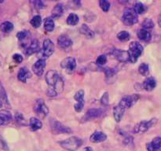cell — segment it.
Wrapping results in <instances>:
<instances>
[{
    "instance_id": "obj_1",
    "label": "cell",
    "mask_w": 161,
    "mask_h": 151,
    "mask_svg": "<svg viewBox=\"0 0 161 151\" xmlns=\"http://www.w3.org/2000/svg\"><path fill=\"white\" fill-rule=\"evenodd\" d=\"M138 98L139 96L138 94H132V95L125 96L121 99L120 102L114 107L113 109V115L116 122H119L121 120L126 110L131 107Z\"/></svg>"
},
{
    "instance_id": "obj_2",
    "label": "cell",
    "mask_w": 161,
    "mask_h": 151,
    "mask_svg": "<svg viewBox=\"0 0 161 151\" xmlns=\"http://www.w3.org/2000/svg\"><path fill=\"white\" fill-rule=\"evenodd\" d=\"M46 82L50 88L60 94L64 90V80L57 71L50 70L46 74Z\"/></svg>"
},
{
    "instance_id": "obj_3",
    "label": "cell",
    "mask_w": 161,
    "mask_h": 151,
    "mask_svg": "<svg viewBox=\"0 0 161 151\" xmlns=\"http://www.w3.org/2000/svg\"><path fill=\"white\" fill-rule=\"evenodd\" d=\"M59 144L64 149L69 151H75L81 146L83 144V141L80 138L75 136L70 137L65 140L59 142Z\"/></svg>"
},
{
    "instance_id": "obj_4",
    "label": "cell",
    "mask_w": 161,
    "mask_h": 151,
    "mask_svg": "<svg viewBox=\"0 0 161 151\" xmlns=\"http://www.w3.org/2000/svg\"><path fill=\"white\" fill-rule=\"evenodd\" d=\"M143 52V47L137 41H133L129 45V55H130V61L133 64L137 62L139 57Z\"/></svg>"
},
{
    "instance_id": "obj_5",
    "label": "cell",
    "mask_w": 161,
    "mask_h": 151,
    "mask_svg": "<svg viewBox=\"0 0 161 151\" xmlns=\"http://www.w3.org/2000/svg\"><path fill=\"white\" fill-rule=\"evenodd\" d=\"M122 20L124 25L127 26H132L138 22V14L135 12L133 8H127L124 10Z\"/></svg>"
},
{
    "instance_id": "obj_6",
    "label": "cell",
    "mask_w": 161,
    "mask_h": 151,
    "mask_svg": "<svg viewBox=\"0 0 161 151\" xmlns=\"http://www.w3.org/2000/svg\"><path fill=\"white\" fill-rule=\"evenodd\" d=\"M157 118H153L150 120L148 121H141L138 123L134 127V132L136 134H143L147 131L149 128L153 127L155 124H157Z\"/></svg>"
},
{
    "instance_id": "obj_7",
    "label": "cell",
    "mask_w": 161,
    "mask_h": 151,
    "mask_svg": "<svg viewBox=\"0 0 161 151\" xmlns=\"http://www.w3.org/2000/svg\"><path fill=\"white\" fill-rule=\"evenodd\" d=\"M50 128H51V131L56 135H58V134H71L72 132V131L69 127H66L61 122L54 120H52L50 121Z\"/></svg>"
},
{
    "instance_id": "obj_8",
    "label": "cell",
    "mask_w": 161,
    "mask_h": 151,
    "mask_svg": "<svg viewBox=\"0 0 161 151\" xmlns=\"http://www.w3.org/2000/svg\"><path fill=\"white\" fill-rule=\"evenodd\" d=\"M34 111L40 117H45L48 115L49 109L42 99H37L35 102Z\"/></svg>"
},
{
    "instance_id": "obj_9",
    "label": "cell",
    "mask_w": 161,
    "mask_h": 151,
    "mask_svg": "<svg viewBox=\"0 0 161 151\" xmlns=\"http://www.w3.org/2000/svg\"><path fill=\"white\" fill-rule=\"evenodd\" d=\"M72 45V41L68 35L62 34L58 37V46L61 50H68Z\"/></svg>"
},
{
    "instance_id": "obj_10",
    "label": "cell",
    "mask_w": 161,
    "mask_h": 151,
    "mask_svg": "<svg viewBox=\"0 0 161 151\" xmlns=\"http://www.w3.org/2000/svg\"><path fill=\"white\" fill-rule=\"evenodd\" d=\"M61 67L67 72H73L76 68V61L72 57H68L61 61Z\"/></svg>"
},
{
    "instance_id": "obj_11",
    "label": "cell",
    "mask_w": 161,
    "mask_h": 151,
    "mask_svg": "<svg viewBox=\"0 0 161 151\" xmlns=\"http://www.w3.org/2000/svg\"><path fill=\"white\" fill-rule=\"evenodd\" d=\"M54 51V45L50 39H46L42 43V56L44 58H49L53 54Z\"/></svg>"
},
{
    "instance_id": "obj_12",
    "label": "cell",
    "mask_w": 161,
    "mask_h": 151,
    "mask_svg": "<svg viewBox=\"0 0 161 151\" xmlns=\"http://www.w3.org/2000/svg\"><path fill=\"white\" fill-rule=\"evenodd\" d=\"M104 113V110L102 109H91L88 110L86 113L85 116H83V120H90L91 119H95V118H98L100 116H102V114Z\"/></svg>"
},
{
    "instance_id": "obj_13",
    "label": "cell",
    "mask_w": 161,
    "mask_h": 151,
    "mask_svg": "<svg viewBox=\"0 0 161 151\" xmlns=\"http://www.w3.org/2000/svg\"><path fill=\"white\" fill-rule=\"evenodd\" d=\"M17 37L18 39V40L21 42L22 46L25 47V49L30 44V42L28 43V41L31 38V33L28 30H23V31H20L19 32H17Z\"/></svg>"
},
{
    "instance_id": "obj_14",
    "label": "cell",
    "mask_w": 161,
    "mask_h": 151,
    "mask_svg": "<svg viewBox=\"0 0 161 151\" xmlns=\"http://www.w3.org/2000/svg\"><path fill=\"white\" fill-rule=\"evenodd\" d=\"M46 67V61L45 59H39L32 66V71L36 76H41L43 74L44 69Z\"/></svg>"
},
{
    "instance_id": "obj_15",
    "label": "cell",
    "mask_w": 161,
    "mask_h": 151,
    "mask_svg": "<svg viewBox=\"0 0 161 151\" xmlns=\"http://www.w3.org/2000/svg\"><path fill=\"white\" fill-rule=\"evenodd\" d=\"M113 54L118 61L121 62L130 61V55H129L128 51L123 50H115L113 51Z\"/></svg>"
},
{
    "instance_id": "obj_16",
    "label": "cell",
    "mask_w": 161,
    "mask_h": 151,
    "mask_svg": "<svg viewBox=\"0 0 161 151\" xmlns=\"http://www.w3.org/2000/svg\"><path fill=\"white\" fill-rule=\"evenodd\" d=\"M146 149L148 151H160L161 150V137H156L152 142L147 143Z\"/></svg>"
},
{
    "instance_id": "obj_17",
    "label": "cell",
    "mask_w": 161,
    "mask_h": 151,
    "mask_svg": "<svg viewBox=\"0 0 161 151\" xmlns=\"http://www.w3.org/2000/svg\"><path fill=\"white\" fill-rule=\"evenodd\" d=\"M31 77V73L26 67H22L19 69L17 73V79L22 83H26L27 80Z\"/></svg>"
},
{
    "instance_id": "obj_18",
    "label": "cell",
    "mask_w": 161,
    "mask_h": 151,
    "mask_svg": "<svg viewBox=\"0 0 161 151\" xmlns=\"http://www.w3.org/2000/svg\"><path fill=\"white\" fill-rule=\"evenodd\" d=\"M107 139V135L102 131H95L91 135L90 137V141L91 143H102V142L105 141Z\"/></svg>"
},
{
    "instance_id": "obj_19",
    "label": "cell",
    "mask_w": 161,
    "mask_h": 151,
    "mask_svg": "<svg viewBox=\"0 0 161 151\" xmlns=\"http://www.w3.org/2000/svg\"><path fill=\"white\" fill-rule=\"evenodd\" d=\"M39 41L37 39H33L31 42H30L29 45L25 49V54L26 55H31L33 53H36L39 50Z\"/></svg>"
},
{
    "instance_id": "obj_20",
    "label": "cell",
    "mask_w": 161,
    "mask_h": 151,
    "mask_svg": "<svg viewBox=\"0 0 161 151\" xmlns=\"http://www.w3.org/2000/svg\"><path fill=\"white\" fill-rule=\"evenodd\" d=\"M157 86V80L153 77H149L143 83V87L147 91H152Z\"/></svg>"
},
{
    "instance_id": "obj_21",
    "label": "cell",
    "mask_w": 161,
    "mask_h": 151,
    "mask_svg": "<svg viewBox=\"0 0 161 151\" xmlns=\"http://www.w3.org/2000/svg\"><path fill=\"white\" fill-rule=\"evenodd\" d=\"M63 13H64V6L61 3H58L52 9V17L55 19L59 18L62 16Z\"/></svg>"
},
{
    "instance_id": "obj_22",
    "label": "cell",
    "mask_w": 161,
    "mask_h": 151,
    "mask_svg": "<svg viewBox=\"0 0 161 151\" xmlns=\"http://www.w3.org/2000/svg\"><path fill=\"white\" fill-rule=\"evenodd\" d=\"M29 126H30V128L32 131H36L39 130L42 127V122L39 120V119L36 117H31L30 119V122H29Z\"/></svg>"
},
{
    "instance_id": "obj_23",
    "label": "cell",
    "mask_w": 161,
    "mask_h": 151,
    "mask_svg": "<svg viewBox=\"0 0 161 151\" xmlns=\"http://www.w3.org/2000/svg\"><path fill=\"white\" fill-rule=\"evenodd\" d=\"M138 39H141V40L145 41V42H149L151 39L152 37V35H151L150 31H149L148 30L146 29H141L138 32Z\"/></svg>"
},
{
    "instance_id": "obj_24",
    "label": "cell",
    "mask_w": 161,
    "mask_h": 151,
    "mask_svg": "<svg viewBox=\"0 0 161 151\" xmlns=\"http://www.w3.org/2000/svg\"><path fill=\"white\" fill-rule=\"evenodd\" d=\"M80 33L84 35V36H86V37H87L88 39H91V38H93L94 36V31H93L87 25H85V24H83V25H82L81 28H80Z\"/></svg>"
},
{
    "instance_id": "obj_25",
    "label": "cell",
    "mask_w": 161,
    "mask_h": 151,
    "mask_svg": "<svg viewBox=\"0 0 161 151\" xmlns=\"http://www.w3.org/2000/svg\"><path fill=\"white\" fill-rule=\"evenodd\" d=\"M0 30L4 33H9L14 30V25L9 21H4L0 25Z\"/></svg>"
},
{
    "instance_id": "obj_26",
    "label": "cell",
    "mask_w": 161,
    "mask_h": 151,
    "mask_svg": "<svg viewBox=\"0 0 161 151\" xmlns=\"http://www.w3.org/2000/svg\"><path fill=\"white\" fill-rule=\"evenodd\" d=\"M54 21H53V19L51 17H47L46 18L45 21H44V28L47 31H53L54 29Z\"/></svg>"
},
{
    "instance_id": "obj_27",
    "label": "cell",
    "mask_w": 161,
    "mask_h": 151,
    "mask_svg": "<svg viewBox=\"0 0 161 151\" xmlns=\"http://www.w3.org/2000/svg\"><path fill=\"white\" fill-rule=\"evenodd\" d=\"M0 116L3 118L6 124L10 122L11 120H12V114H11L10 112L6 109L0 110Z\"/></svg>"
},
{
    "instance_id": "obj_28",
    "label": "cell",
    "mask_w": 161,
    "mask_h": 151,
    "mask_svg": "<svg viewBox=\"0 0 161 151\" xmlns=\"http://www.w3.org/2000/svg\"><path fill=\"white\" fill-rule=\"evenodd\" d=\"M0 99L3 101L5 105L9 107V100H8L7 95H6V91H5L4 87H3V84H2L1 82H0Z\"/></svg>"
},
{
    "instance_id": "obj_29",
    "label": "cell",
    "mask_w": 161,
    "mask_h": 151,
    "mask_svg": "<svg viewBox=\"0 0 161 151\" xmlns=\"http://www.w3.org/2000/svg\"><path fill=\"white\" fill-rule=\"evenodd\" d=\"M67 24L70 26H75L78 24L79 22V17L75 14H69V17H67V20H66Z\"/></svg>"
},
{
    "instance_id": "obj_30",
    "label": "cell",
    "mask_w": 161,
    "mask_h": 151,
    "mask_svg": "<svg viewBox=\"0 0 161 151\" xmlns=\"http://www.w3.org/2000/svg\"><path fill=\"white\" fill-rule=\"evenodd\" d=\"M133 9H135V11L138 14H144L145 12H146V6H145L143 3H139V2H138V3H135V6H134Z\"/></svg>"
},
{
    "instance_id": "obj_31",
    "label": "cell",
    "mask_w": 161,
    "mask_h": 151,
    "mask_svg": "<svg viewBox=\"0 0 161 151\" xmlns=\"http://www.w3.org/2000/svg\"><path fill=\"white\" fill-rule=\"evenodd\" d=\"M138 72L141 75L144 76H146L149 74V64H146V63H142L139 65L138 67Z\"/></svg>"
},
{
    "instance_id": "obj_32",
    "label": "cell",
    "mask_w": 161,
    "mask_h": 151,
    "mask_svg": "<svg viewBox=\"0 0 161 151\" xmlns=\"http://www.w3.org/2000/svg\"><path fill=\"white\" fill-rule=\"evenodd\" d=\"M74 98L76 101L77 103L84 105V91H83V90H80V91H77L74 95Z\"/></svg>"
},
{
    "instance_id": "obj_33",
    "label": "cell",
    "mask_w": 161,
    "mask_h": 151,
    "mask_svg": "<svg viewBox=\"0 0 161 151\" xmlns=\"http://www.w3.org/2000/svg\"><path fill=\"white\" fill-rule=\"evenodd\" d=\"M30 23H31V26L35 28H39V26L42 24V17L39 15H36L32 17L31 20H30Z\"/></svg>"
},
{
    "instance_id": "obj_34",
    "label": "cell",
    "mask_w": 161,
    "mask_h": 151,
    "mask_svg": "<svg viewBox=\"0 0 161 151\" xmlns=\"http://www.w3.org/2000/svg\"><path fill=\"white\" fill-rule=\"evenodd\" d=\"M154 27V23L151 19L149 18H146L142 22V28L143 29L149 30L152 29Z\"/></svg>"
},
{
    "instance_id": "obj_35",
    "label": "cell",
    "mask_w": 161,
    "mask_h": 151,
    "mask_svg": "<svg viewBox=\"0 0 161 151\" xmlns=\"http://www.w3.org/2000/svg\"><path fill=\"white\" fill-rule=\"evenodd\" d=\"M117 38L118 39H119L120 41H127L130 39V34H129L128 31H122L120 32H119L117 34Z\"/></svg>"
},
{
    "instance_id": "obj_36",
    "label": "cell",
    "mask_w": 161,
    "mask_h": 151,
    "mask_svg": "<svg viewBox=\"0 0 161 151\" xmlns=\"http://www.w3.org/2000/svg\"><path fill=\"white\" fill-rule=\"evenodd\" d=\"M15 120L17 121V124H19L20 125H26V121H25V117L22 115V113H17L15 114Z\"/></svg>"
},
{
    "instance_id": "obj_37",
    "label": "cell",
    "mask_w": 161,
    "mask_h": 151,
    "mask_svg": "<svg viewBox=\"0 0 161 151\" xmlns=\"http://www.w3.org/2000/svg\"><path fill=\"white\" fill-rule=\"evenodd\" d=\"M99 6H100V7L102 8V9L104 12H108L109 10L110 3L108 1H106V0H101L99 2Z\"/></svg>"
},
{
    "instance_id": "obj_38",
    "label": "cell",
    "mask_w": 161,
    "mask_h": 151,
    "mask_svg": "<svg viewBox=\"0 0 161 151\" xmlns=\"http://www.w3.org/2000/svg\"><path fill=\"white\" fill-rule=\"evenodd\" d=\"M107 61V57L105 55H100L97 57V60H96V63L97 65H103L106 63Z\"/></svg>"
},
{
    "instance_id": "obj_39",
    "label": "cell",
    "mask_w": 161,
    "mask_h": 151,
    "mask_svg": "<svg viewBox=\"0 0 161 151\" xmlns=\"http://www.w3.org/2000/svg\"><path fill=\"white\" fill-rule=\"evenodd\" d=\"M102 71H104L105 73V76L107 77H111L115 75V71L113 69H109V68H104V69H102Z\"/></svg>"
},
{
    "instance_id": "obj_40",
    "label": "cell",
    "mask_w": 161,
    "mask_h": 151,
    "mask_svg": "<svg viewBox=\"0 0 161 151\" xmlns=\"http://www.w3.org/2000/svg\"><path fill=\"white\" fill-rule=\"evenodd\" d=\"M101 103L104 105H107L108 104V93L105 92L101 98Z\"/></svg>"
},
{
    "instance_id": "obj_41",
    "label": "cell",
    "mask_w": 161,
    "mask_h": 151,
    "mask_svg": "<svg viewBox=\"0 0 161 151\" xmlns=\"http://www.w3.org/2000/svg\"><path fill=\"white\" fill-rule=\"evenodd\" d=\"M13 59L15 61L16 63L20 64V63H21L22 61H23V57L20 54H19V53H15V54L13 55Z\"/></svg>"
},
{
    "instance_id": "obj_42",
    "label": "cell",
    "mask_w": 161,
    "mask_h": 151,
    "mask_svg": "<svg viewBox=\"0 0 161 151\" xmlns=\"http://www.w3.org/2000/svg\"><path fill=\"white\" fill-rule=\"evenodd\" d=\"M47 94L49 96V97H55V96L58 95V93H57L53 89L49 87L48 89H47Z\"/></svg>"
},
{
    "instance_id": "obj_43",
    "label": "cell",
    "mask_w": 161,
    "mask_h": 151,
    "mask_svg": "<svg viewBox=\"0 0 161 151\" xmlns=\"http://www.w3.org/2000/svg\"><path fill=\"white\" fill-rule=\"evenodd\" d=\"M35 6L37 9H43L44 8V3L41 1H36L35 2Z\"/></svg>"
},
{
    "instance_id": "obj_44",
    "label": "cell",
    "mask_w": 161,
    "mask_h": 151,
    "mask_svg": "<svg viewBox=\"0 0 161 151\" xmlns=\"http://www.w3.org/2000/svg\"><path fill=\"white\" fill-rule=\"evenodd\" d=\"M83 105H84L83 104L76 103L75 105H74V109H75V111L78 112V113H80V112H81L82 110H83Z\"/></svg>"
},
{
    "instance_id": "obj_45",
    "label": "cell",
    "mask_w": 161,
    "mask_h": 151,
    "mask_svg": "<svg viewBox=\"0 0 161 151\" xmlns=\"http://www.w3.org/2000/svg\"><path fill=\"white\" fill-rule=\"evenodd\" d=\"M83 151H94V150H93V149L91 147L87 146V147H85L84 149H83Z\"/></svg>"
},
{
    "instance_id": "obj_46",
    "label": "cell",
    "mask_w": 161,
    "mask_h": 151,
    "mask_svg": "<svg viewBox=\"0 0 161 151\" xmlns=\"http://www.w3.org/2000/svg\"><path fill=\"white\" fill-rule=\"evenodd\" d=\"M4 124H5L4 120H3V118L0 116V126H3V125H4Z\"/></svg>"
},
{
    "instance_id": "obj_47",
    "label": "cell",
    "mask_w": 161,
    "mask_h": 151,
    "mask_svg": "<svg viewBox=\"0 0 161 151\" xmlns=\"http://www.w3.org/2000/svg\"><path fill=\"white\" fill-rule=\"evenodd\" d=\"M158 24L160 25V27H161V14L159 16V19H158Z\"/></svg>"
},
{
    "instance_id": "obj_48",
    "label": "cell",
    "mask_w": 161,
    "mask_h": 151,
    "mask_svg": "<svg viewBox=\"0 0 161 151\" xmlns=\"http://www.w3.org/2000/svg\"><path fill=\"white\" fill-rule=\"evenodd\" d=\"M3 105H4V103H3V101H2L1 99H0V108H2V107H3Z\"/></svg>"
}]
</instances>
